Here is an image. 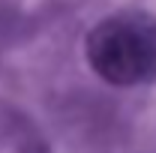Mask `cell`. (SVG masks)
<instances>
[{"label":"cell","instance_id":"cell-1","mask_svg":"<svg viewBox=\"0 0 156 153\" xmlns=\"http://www.w3.org/2000/svg\"><path fill=\"white\" fill-rule=\"evenodd\" d=\"M87 63L102 81L135 87L156 78V18L126 9L102 18L87 33Z\"/></svg>","mask_w":156,"mask_h":153}]
</instances>
